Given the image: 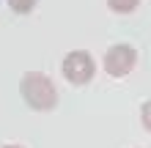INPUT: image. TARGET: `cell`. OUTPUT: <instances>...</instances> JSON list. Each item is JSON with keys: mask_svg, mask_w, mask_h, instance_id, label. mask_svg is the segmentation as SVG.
I'll list each match as a JSON object with an SVG mask.
<instances>
[{"mask_svg": "<svg viewBox=\"0 0 151 148\" xmlns=\"http://www.w3.org/2000/svg\"><path fill=\"white\" fill-rule=\"evenodd\" d=\"M137 6H140V0H107V8L113 14H121V16L137 11Z\"/></svg>", "mask_w": 151, "mask_h": 148, "instance_id": "obj_4", "label": "cell"}, {"mask_svg": "<svg viewBox=\"0 0 151 148\" xmlns=\"http://www.w3.org/2000/svg\"><path fill=\"white\" fill-rule=\"evenodd\" d=\"M135 66H137V49L132 47V44H127V41L113 44L107 52H104V58H102V69L110 77H115V80L132 74V71H135Z\"/></svg>", "mask_w": 151, "mask_h": 148, "instance_id": "obj_3", "label": "cell"}, {"mask_svg": "<svg viewBox=\"0 0 151 148\" xmlns=\"http://www.w3.org/2000/svg\"><path fill=\"white\" fill-rule=\"evenodd\" d=\"M3 148H25V145H3Z\"/></svg>", "mask_w": 151, "mask_h": 148, "instance_id": "obj_7", "label": "cell"}, {"mask_svg": "<svg viewBox=\"0 0 151 148\" xmlns=\"http://www.w3.org/2000/svg\"><path fill=\"white\" fill-rule=\"evenodd\" d=\"M19 96L33 112H50L58 107V88L44 71H25L19 80Z\"/></svg>", "mask_w": 151, "mask_h": 148, "instance_id": "obj_1", "label": "cell"}, {"mask_svg": "<svg viewBox=\"0 0 151 148\" xmlns=\"http://www.w3.org/2000/svg\"><path fill=\"white\" fill-rule=\"evenodd\" d=\"M140 124H143L146 132H151V99L140 104Z\"/></svg>", "mask_w": 151, "mask_h": 148, "instance_id": "obj_6", "label": "cell"}, {"mask_svg": "<svg viewBox=\"0 0 151 148\" xmlns=\"http://www.w3.org/2000/svg\"><path fill=\"white\" fill-rule=\"evenodd\" d=\"M60 74H63L66 82L83 88L96 77V60L88 49H72L63 58V63H60Z\"/></svg>", "mask_w": 151, "mask_h": 148, "instance_id": "obj_2", "label": "cell"}, {"mask_svg": "<svg viewBox=\"0 0 151 148\" xmlns=\"http://www.w3.org/2000/svg\"><path fill=\"white\" fill-rule=\"evenodd\" d=\"M8 3V8H11L14 14H19V16H25V14H30V11H36V6H39V0H6Z\"/></svg>", "mask_w": 151, "mask_h": 148, "instance_id": "obj_5", "label": "cell"}]
</instances>
